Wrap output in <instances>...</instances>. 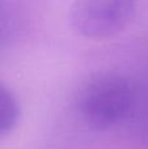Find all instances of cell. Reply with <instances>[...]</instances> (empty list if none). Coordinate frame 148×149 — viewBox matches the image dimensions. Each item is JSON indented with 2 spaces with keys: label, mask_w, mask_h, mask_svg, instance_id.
Listing matches in <instances>:
<instances>
[{
  "label": "cell",
  "mask_w": 148,
  "mask_h": 149,
  "mask_svg": "<svg viewBox=\"0 0 148 149\" xmlns=\"http://www.w3.org/2000/svg\"><path fill=\"white\" fill-rule=\"evenodd\" d=\"M135 10L136 0H75L70 22L87 38H105L125 29Z\"/></svg>",
  "instance_id": "obj_2"
},
{
  "label": "cell",
  "mask_w": 148,
  "mask_h": 149,
  "mask_svg": "<svg viewBox=\"0 0 148 149\" xmlns=\"http://www.w3.org/2000/svg\"><path fill=\"white\" fill-rule=\"evenodd\" d=\"M20 116V106L15 94L0 81V139L15 128Z\"/></svg>",
  "instance_id": "obj_3"
},
{
  "label": "cell",
  "mask_w": 148,
  "mask_h": 149,
  "mask_svg": "<svg viewBox=\"0 0 148 149\" xmlns=\"http://www.w3.org/2000/svg\"><path fill=\"white\" fill-rule=\"evenodd\" d=\"M135 100L134 88L118 73H101L84 84L79 93V110L96 128H109L121 123L131 111Z\"/></svg>",
  "instance_id": "obj_1"
}]
</instances>
